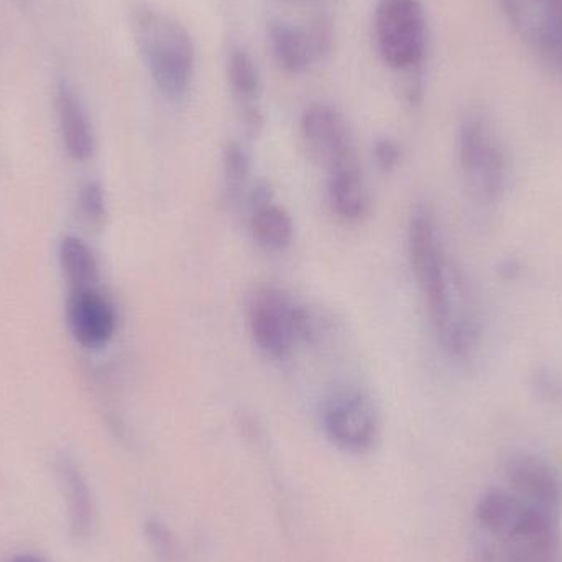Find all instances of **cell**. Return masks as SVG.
Wrapping results in <instances>:
<instances>
[{"label":"cell","mask_w":562,"mask_h":562,"mask_svg":"<svg viewBox=\"0 0 562 562\" xmlns=\"http://www.w3.org/2000/svg\"><path fill=\"white\" fill-rule=\"evenodd\" d=\"M475 520L502 544L558 540L560 517L527 504L508 488H492L479 498Z\"/></svg>","instance_id":"cell-5"},{"label":"cell","mask_w":562,"mask_h":562,"mask_svg":"<svg viewBox=\"0 0 562 562\" xmlns=\"http://www.w3.org/2000/svg\"><path fill=\"white\" fill-rule=\"evenodd\" d=\"M375 33L380 55L390 68H415L425 58L428 26L419 0H380Z\"/></svg>","instance_id":"cell-6"},{"label":"cell","mask_w":562,"mask_h":562,"mask_svg":"<svg viewBox=\"0 0 562 562\" xmlns=\"http://www.w3.org/2000/svg\"><path fill=\"white\" fill-rule=\"evenodd\" d=\"M78 204L79 213L89 226H104L105 217H108V206H105V196L101 184L94 183V181L85 184L81 193H79Z\"/></svg>","instance_id":"cell-20"},{"label":"cell","mask_w":562,"mask_h":562,"mask_svg":"<svg viewBox=\"0 0 562 562\" xmlns=\"http://www.w3.org/2000/svg\"><path fill=\"white\" fill-rule=\"evenodd\" d=\"M68 323L82 347L101 349L114 337L117 313L98 288H76L68 300Z\"/></svg>","instance_id":"cell-11"},{"label":"cell","mask_w":562,"mask_h":562,"mask_svg":"<svg viewBox=\"0 0 562 562\" xmlns=\"http://www.w3.org/2000/svg\"><path fill=\"white\" fill-rule=\"evenodd\" d=\"M300 128L311 158L326 175L360 165L349 125L336 109L327 104L310 105L301 115Z\"/></svg>","instance_id":"cell-9"},{"label":"cell","mask_w":562,"mask_h":562,"mask_svg":"<svg viewBox=\"0 0 562 562\" xmlns=\"http://www.w3.org/2000/svg\"><path fill=\"white\" fill-rule=\"evenodd\" d=\"M406 246L439 344L451 356H468L477 337L475 321L465 303L461 279L449 262L435 213L425 204L416 206L409 217Z\"/></svg>","instance_id":"cell-1"},{"label":"cell","mask_w":562,"mask_h":562,"mask_svg":"<svg viewBox=\"0 0 562 562\" xmlns=\"http://www.w3.org/2000/svg\"><path fill=\"white\" fill-rule=\"evenodd\" d=\"M56 105H58L59 127H61L66 150L75 160H89L94 151L91 124L78 95L65 82L58 88Z\"/></svg>","instance_id":"cell-15"},{"label":"cell","mask_w":562,"mask_h":562,"mask_svg":"<svg viewBox=\"0 0 562 562\" xmlns=\"http://www.w3.org/2000/svg\"><path fill=\"white\" fill-rule=\"evenodd\" d=\"M132 29L158 91L170 101H183L196 65L190 33L177 20L150 7L135 10Z\"/></svg>","instance_id":"cell-2"},{"label":"cell","mask_w":562,"mask_h":562,"mask_svg":"<svg viewBox=\"0 0 562 562\" xmlns=\"http://www.w3.org/2000/svg\"><path fill=\"white\" fill-rule=\"evenodd\" d=\"M15 562H36V561L25 560V558H23V560H19V561H15Z\"/></svg>","instance_id":"cell-23"},{"label":"cell","mask_w":562,"mask_h":562,"mask_svg":"<svg viewBox=\"0 0 562 562\" xmlns=\"http://www.w3.org/2000/svg\"><path fill=\"white\" fill-rule=\"evenodd\" d=\"M147 533L157 553H160L165 560H171L175 554V540L168 528L158 521H150L147 525Z\"/></svg>","instance_id":"cell-22"},{"label":"cell","mask_w":562,"mask_h":562,"mask_svg":"<svg viewBox=\"0 0 562 562\" xmlns=\"http://www.w3.org/2000/svg\"><path fill=\"white\" fill-rule=\"evenodd\" d=\"M59 262L66 279L71 284V290L95 286L98 283V260L94 252L81 239L66 237L63 240L59 247Z\"/></svg>","instance_id":"cell-17"},{"label":"cell","mask_w":562,"mask_h":562,"mask_svg":"<svg viewBox=\"0 0 562 562\" xmlns=\"http://www.w3.org/2000/svg\"><path fill=\"white\" fill-rule=\"evenodd\" d=\"M327 439L340 451L366 454L380 439L379 409L362 390H342L327 400L323 412Z\"/></svg>","instance_id":"cell-7"},{"label":"cell","mask_w":562,"mask_h":562,"mask_svg":"<svg viewBox=\"0 0 562 562\" xmlns=\"http://www.w3.org/2000/svg\"><path fill=\"white\" fill-rule=\"evenodd\" d=\"M515 35L562 76V0H498Z\"/></svg>","instance_id":"cell-8"},{"label":"cell","mask_w":562,"mask_h":562,"mask_svg":"<svg viewBox=\"0 0 562 562\" xmlns=\"http://www.w3.org/2000/svg\"><path fill=\"white\" fill-rule=\"evenodd\" d=\"M458 158L465 184L479 201L501 200L507 188L508 155L494 122L484 112L472 111L462 119Z\"/></svg>","instance_id":"cell-3"},{"label":"cell","mask_w":562,"mask_h":562,"mask_svg":"<svg viewBox=\"0 0 562 562\" xmlns=\"http://www.w3.org/2000/svg\"><path fill=\"white\" fill-rule=\"evenodd\" d=\"M247 323L254 344L273 360L291 356L294 347L314 336L310 313L279 286H260L252 294Z\"/></svg>","instance_id":"cell-4"},{"label":"cell","mask_w":562,"mask_h":562,"mask_svg":"<svg viewBox=\"0 0 562 562\" xmlns=\"http://www.w3.org/2000/svg\"><path fill=\"white\" fill-rule=\"evenodd\" d=\"M61 475L68 487L69 505H71L72 527L76 533H88L91 527L92 512L91 498H89L88 485L82 479L81 472L69 461H63Z\"/></svg>","instance_id":"cell-19"},{"label":"cell","mask_w":562,"mask_h":562,"mask_svg":"<svg viewBox=\"0 0 562 562\" xmlns=\"http://www.w3.org/2000/svg\"><path fill=\"white\" fill-rule=\"evenodd\" d=\"M224 194L231 204L240 203L246 196L250 178V158L244 145L229 142L223 154Z\"/></svg>","instance_id":"cell-18"},{"label":"cell","mask_w":562,"mask_h":562,"mask_svg":"<svg viewBox=\"0 0 562 562\" xmlns=\"http://www.w3.org/2000/svg\"><path fill=\"white\" fill-rule=\"evenodd\" d=\"M270 42L277 59L286 71H304L317 58L310 32H304L290 23H273L270 26Z\"/></svg>","instance_id":"cell-16"},{"label":"cell","mask_w":562,"mask_h":562,"mask_svg":"<svg viewBox=\"0 0 562 562\" xmlns=\"http://www.w3.org/2000/svg\"><path fill=\"white\" fill-rule=\"evenodd\" d=\"M327 201L333 213L346 223H360L369 216L372 198L360 165L327 173Z\"/></svg>","instance_id":"cell-13"},{"label":"cell","mask_w":562,"mask_h":562,"mask_svg":"<svg viewBox=\"0 0 562 562\" xmlns=\"http://www.w3.org/2000/svg\"><path fill=\"white\" fill-rule=\"evenodd\" d=\"M249 207V229L254 243L269 254L290 249L294 239L293 217L273 201L269 187L259 184L250 191Z\"/></svg>","instance_id":"cell-12"},{"label":"cell","mask_w":562,"mask_h":562,"mask_svg":"<svg viewBox=\"0 0 562 562\" xmlns=\"http://www.w3.org/2000/svg\"><path fill=\"white\" fill-rule=\"evenodd\" d=\"M227 72H229L234 98L240 105L244 124H246L247 131L257 134L263 125L262 112L257 108V102L262 94L259 68L249 53L244 49H234Z\"/></svg>","instance_id":"cell-14"},{"label":"cell","mask_w":562,"mask_h":562,"mask_svg":"<svg viewBox=\"0 0 562 562\" xmlns=\"http://www.w3.org/2000/svg\"><path fill=\"white\" fill-rule=\"evenodd\" d=\"M508 491L540 510L560 517L562 482L553 465L533 454H517L507 462Z\"/></svg>","instance_id":"cell-10"},{"label":"cell","mask_w":562,"mask_h":562,"mask_svg":"<svg viewBox=\"0 0 562 562\" xmlns=\"http://www.w3.org/2000/svg\"><path fill=\"white\" fill-rule=\"evenodd\" d=\"M373 161L382 173L390 175L402 164V147L393 138H379L373 145Z\"/></svg>","instance_id":"cell-21"}]
</instances>
